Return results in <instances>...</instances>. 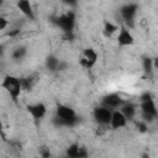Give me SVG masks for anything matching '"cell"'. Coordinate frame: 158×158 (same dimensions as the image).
Segmentation results:
<instances>
[{
	"mask_svg": "<svg viewBox=\"0 0 158 158\" xmlns=\"http://www.w3.org/2000/svg\"><path fill=\"white\" fill-rule=\"evenodd\" d=\"M127 118L123 116V114L116 109V110H112L111 112V118H110V123L109 126L112 128V130H120V128H123L127 126Z\"/></svg>",
	"mask_w": 158,
	"mask_h": 158,
	"instance_id": "obj_11",
	"label": "cell"
},
{
	"mask_svg": "<svg viewBox=\"0 0 158 158\" xmlns=\"http://www.w3.org/2000/svg\"><path fill=\"white\" fill-rule=\"evenodd\" d=\"M59 63H60V59H58L56 56H48L46 59V67L51 72H58Z\"/></svg>",
	"mask_w": 158,
	"mask_h": 158,
	"instance_id": "obj_15",
	"label": "cell"
},
{
	"mask_svg": "<svg viewBox=\"0 0 158 158\" xmlns=\"http://www.w3.org/2000/svg\"><path fill=\"white\" fill-rule=\"evenodd\" d=\"M17 9L28 19L35 20V12H33V7L30 2V0H17L16 2Z\"/></svg>",
	"mask_w": 158,
	"mask_h": 158,
	"instance_id": "obj_12",
	"label": "cell"
},
{
	"mask_svg": "<svg viewBox=\"0 0 158 158\" xmlns=\"http://www.w3.org/2000/svg\"><path fill=\"white\" fill-rule=\"evenodd\" d=\"M0 88L2 90H5L9 96L16 101L19 99V96L21 95V91H22V85H21V78H17L15 75H5L0 83Z\"/></svg>",
	"mask_w": 158,
	"mask_h": 158,
	"instance_id": "obj_2",
	"label": "cell"
},
{
	"mask_svg": "<svg viewBox=\"0 0 158 158\" xmlns=\"http://www.w3.org/2000/svg\"><path fill=\"white\" fill-rule=\"evenodd\" d=\"M139 109H141L142 121L146 122V123H151L158 117V111H157L156 102H154L153 98L141 101L139 102Z\"/></svg>",
	"mask_w": 158,
	"mask_h": 158,
	"instance_id": "obj_3",
	"label": "cell"
},
{
	"mask_svg": "<svg viewBox=\"0 0 158 158\" xmlns=\"http://www.w3.org/2000/svg\"><path fill=\"white\" fill-rule=\"evenodd\" d=\"M137 11H138V6L136 4H127V5H125L120 9V15H121L123 22L128 27H133L135 17L137 15Z\"/></svg>",
	"mask_w": 158,
	"mask_h": 158,
	"instance_id": "obj_5",
	"label": "cell"
},
{
	"mask_svg": "<svg viewBox=\"0 0 158 158\" xmlns=\"http://www.w3.org/2000/svg\"><path fill=\"white\" fill-rule=\"evenodd\" d=\"M126 101L116 93H111V94H107L102 98L101 100V105L109 107L110 110H116V109H120Z\"/></svg>",
	"mask_w": 158,
	"mask_h": 158,
	"instance_id": "obj_9",
	"label": "cell"
},
{
	"mask_svg": "<svg viewBox=\"0 0 158 158\" xmlns=\"http://www.w3.org/2000/svg\"><path fill=\"white\" fill-rule=\"evenodd\" d=\"M67 156L72 158H80V157H86L88 153L78 143H73L67 148Z\"/></svg>",
	"mask_w": 158,
	"mask_h": 158,
	"instance_id": "obj_14",
	"label": "cell"
},
{
	"mask_svg": "<svg viewBox=\"0 0 158 158\" xmlns=\"http://www.w3.org/2000/svg\"><path fill=\"white\" fill-rule=\"evenodd\" d=\"M111 112H112V110H110L109 107H106L104 105H100L94 109L93 116H94L95 122L99 126H109L110 118H111Z\"/></svg>",
	"mask_w": 158,
	"mask_h": 158,
	"instance_id": "obj_4",
	"label": "cell"
},
{
	"mask_svg": "<svg viewBox=\"0 0 158 158\" xmlns=\"http://www.w3.org/2000/svg\"><path fill=\"white\" fill-rule=\"evenodd\" d=\"M63 2H65L67 5H70V6L77 5V0H63Z\"/></svg>",
	"mask_w": 158,
	"mask_h": 158,
	"instance_id": "obj_21",
	"label": "cell"
},
{
	"mask_svg": "<svg viewBox=\"0 0 158 158\" xmlns=\"http://www.w3.org/2000/svg\"><path fill=\"white\" fill-rule=\"evenodd\" d=\"M26 54V48L25 47H17L14 52H12V58L19 60V59H22Z\"/></svg>",
	"mask_w": 158,
	"mask_h": 158,
	"instance_id": "obj_17",
	"label": "cell"
},
{
	"mask_svg": "<svg viewBox=\"0 0 158 158\" xmlns=\"http://www.w3.org/2000/svg\"><path fill=\"white\" fill-rule=\"evenodd\" d=\"M7 27V20L4 16H0V30H5Z\"/></svg>",
	"mask_w": 158,
	"mask_h": 158,
	"instance_id": "obj_19",
	"label": "cell"
},
{
	"mask_svg": "<svg viewBox=\"0 0 158 158\" xmlns=\"http://www.w3.org/2000/svg\"><path fill=\"white\" fill-rule=\"evenodd\" d=\"M117 32H118V33H117V36H116V40H117L118 46H121V47H127V46H132V44L135 43V37H133V35L131 33V31L128 30L127 26L120 25Z\"/></svg>",
	"mask_w": 158,
	"mask_h": 158,
	"instance_id": "obj_8",
	"label": "cell"
},
{
	"mask_svg": "<svg viewBox=\"0 0 158 158\" xmlns=\"http://www.w3.org/2000/svg\"><path fill=\"white\" fill-rule=\"evenodd\" d=\"M57 26L65 33H70L75 25V15L73 12H67L64 15H60L56 20Z\"/></svg>",
	"mask_w": 158,
	"mask_h": 158,
	"instance_id": "obj_6",
	"label": "cell"
},
{
	"mask_svg": "<svg viewBox=\"0 0 158 158\" xmlns=\"http://www.w3.org/2000/svg\"><path fill=\"white\" fill-rule=\"evenodd\" d=\"M78 121V116L70 106L58 104L56 107V116H54V123L57 126H74Z\"/></svg>",
	"mask_w": 158,
	"mask_h": 158,
	"instance_id": "obj_1",
	"label": "cell"
},
{
	"mask_svg": "<svg viewBox=\"0 0 158 158\" xmlns=\"http://www.w3.org/2000/svg\"><path fill=\"white\" fill-rule=\"evenodd\" d=\"M153 59H151L149 57H146L143 58V69L147 72V73H151L153 70Z\"/></svg>",
	"mask_w": 158,
	"mask_h": 158,
	"instance_id": "obj_18",
	"label": "cell"
},
{
	"mask_svg": "<svg viewBox=\"0 0 158 158\" xmlns=\"http://www.w3.org/2000/svg\"><path fill=\"white\" fill-rule=\"evenodd\" d=\"M4 1H5V0H0V5H1V4L4 2Z\"/></svg>",
	"mask_w": 158,
	"mask_h": 158,
	"instance_id": "obj_24",
	"label": "cell"
},
{
	"mask_svg": "<svg viewBox=\"0 0 158 158\" xmlns=\"http://www.w3.org/2000/svg\"><path fill=\"white\" fill-rule=\"evenodd\" d=\"M2 130V123H1V120H0V131Z\"/></svg>",
	"mask_w": 158,
	"mask_h": 158,
	"instance_id": "obj_23",
	"label": "cell"
},
{
	"mask_svg": "<svg viewBox=\"0 0 158 158\" xmlns=\"http://www.w3.org/2000/svg\"><path fill=\"white\" fill-rule=\"evenodd\" d=\"M4 53V46H0V56H2Z\"/></svg>",
	"mask_w": 158,
	"mask_h": 158,
	"instance_id": "obj_22",
	"label": "cell"
},
{
	"mask_svg": "<svg viewBox=\"0 0 158 158\" xmlns=\"http://www.w3.org/2000/svg\"><path fill=\"white\" fill-rule=\"evenodd\" d=\"M27 112L31 115V117L36 121L42 120L46 114H47V106L43 102H36V104H30L26 106Z\"/></svg>",
	"mask_w": 158,
	"mask_h": 158,
	"instance_id": "obj_10",
	"label": "cell"
},
{
	"mask_svg": "<svg viewBox=\"0 0 158 158\" xmlns=\"http://www.w3.org/2000/svg\"><path fill=\"white\" fill-rule=\"evenodd\" d=\"M98 58H99L98 52L93 47H88L83 51V54H81V58H80L79 63H80L81 67H84L86 69H90L96 64Z\"/></svg>",
	"mask_w": 158,
	"mask_h": 158,
	"instance_id": "obj_7",
	"label": "cell"
},
{
	"mask_svg": "<svg viewBox=\"0 0 158 158\" xmlns=\"http://www.w3.org/2000/svg\"><path fill=\"white\" fill-rule=\"evenodd\" d=\"M118 110L123 114V116L127 118V121H130V120H133V117L136 116V112H137V105L126 101Z\"/></svg>",
	"mask_w": 158,
	"mask_h": 158,
	"instance_id": "obj_13",
	"label": "cell"
},
{
	"mask_svg": "<svg viewBox=\"0 0 158 158\" xmlns=\"http://www.w3.org/2000/svg\"><path fill=\"white\" fill-rule=\"evenodd\" d=\"M117 30H118L117 25H115V23H112L110 21H105L104 22V35L106 37H111L115 32H117Z\"/></svg>",
	"mask_w": 158,
	"mask_h": 158,
	"instance_id": "obj_16",
	"label": "cell"
},
{
	"mask_svg": "<svg viewBox=\"0 0 158 158\" xmlns=\"http://www.w3.org/2000/svg\"><path fill=\"white\" fill-rule=\"evenodd\" d=\"M151 98H152L151 93L146 91V93H143V94L141 95V98H139V101H143V100H147V99H151Z\"/></svg>",
	"mask_w": 158,
	"mask_h": 158,
	"instance_id": "obj_20",
	"label": "cell"
}]
</instances>
